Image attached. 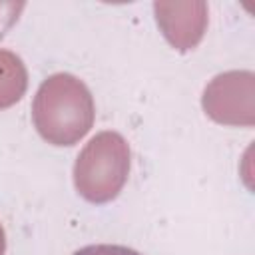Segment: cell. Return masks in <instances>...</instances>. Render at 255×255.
Returning <instances> with one entry per match:
<instances>
[{
	"instance_id": "obj_1",
	"label": "cell",
	"mask_w": 255,
	"mask_h": 255,
	"mask_svg": "<svg viewBox=\"0 0 255 255\" xmlns=\"http://www.w3.org/2000/svg\"><path fill=\"white\" fill-rule=\"evenodd\" d=\"M94 122L90 90L72 74H54L34 100V124L40 135L54 145H74Z\"/></svg>"
},
{
	"instance_id": "obj_3",
	"label": "cell",
	"mask_w": 255,
	"mask_h": 255,
	"mask_svg": "<svg viewBox=\"0 0 255 255\" xmlns=\"http://www.w3.org/2000/svg\"><path fill=\"white\" fill-rule=\"evenodd\" d=\"M26 90V70L22 60L0 48V108L16 104Z\"/></svg>"
},
{
	"instance_id": "obj_2",
	"label": "cell",
	"mask_w": 255,
	"mask_h": 255,
	"mask_svg": "<svg viewBox=\"0 0 255 255\" xmlns=\"http://www.w3.org/2000/svg\"><path fill=\"white\" fill-rule=\"evenodd\" d=\"M129 171V149L116 131H102L90 139L74 165L78 193L94 203L114 199Z\"/></svg>"
},
{
	"instance_id": "obj_5",
	"label": "cell",
	"mask_w": 255,
	"mask_h": 255,
	"mask_svg": "<svg viewBox=\"0 0 255 255\" xmlns=\"http://www.w3.org/2000/svg\"><path fill=\"white\" fill-rule=\"evenodd\" d=\"M4 247H6V239H4V229L0 225V255H4Z\"/></svg>"
},
{
	"instance_id": "obj_4",
	"label": "cell",
	"mask_w": 255,
	"mask_h": 255,
	"mask_svg": "<svg viewBox=\"0 0 255 255\" xmlns=\"http://www.w3.org/2000/svg\"><path fill=\"white\" fill-rule=\"evenodd\" d=\"M74 255H141L129 247L124 245H110V243H98V245H86L78 249Z\"/></svg>"
}]
</instances>
